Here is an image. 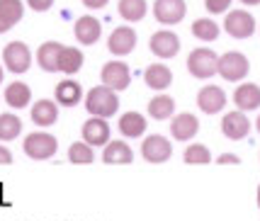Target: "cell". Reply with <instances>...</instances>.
I'll use <instances>...</instances> for the list:
<instances>
[{
  "label": "cell",
  "instance_id": "1",
  "mask_svg": "<svg viewBox=\"0 0 260 221\" xmlns=\"http://www.w3.org/2000/svg\"><path fill=\"white\" fill-rule=\"evenodd\" d=\"M85 110L90 112L92 117H112L119 110V98L117 90L107 88V85H98L85 95Z\"/></svg>",
  "mask_w": 260,
  "mask_h": 221
},
{
  "label": "cell",
  "instance_id": "2",
  "mask_svg": "<svg viewBox=\"0 0 260 221\" xmlns=\"http://www.w3.org/2000/svg\"><path fill=\"white\" fill-rule=\"evenodd\" d=\"M187 71L200 80H207L219 73V56L212 49H194L192 54L187 56Z\"/></svg>",
  "mask_w": 260,
  "mask_h": 221
},
{
  "label": "cell",
  "instance_id": "3",
  "mask_svg": "<svg viewBox=\"0 0 260 221\" xmlns=\"http://www.w3.org/2000/svg\"><path fill=\"white\" fill-rule=\"evenodd\" d=\"M56 148H58V141L46 132L27 134V139H24V144H22V151L29 155V158H34V161H46V158H51V155L56 153Z\"/></svg>",
  "mask_w": 260,
  "mask_h": 221
},
{
  "label": "cell",
  "instance_id": "4",
  "mask_svg": "<svg viewBox=\"0 0 260 221\" xmlns=\"http://www.w3.org/2000/svg\"><path fill=\"white\" fill-rule=\"evenodd\" d=\"M248 71H250V64L241 51H226L224 56H219V73L229 83L243 80V78L248 76Z\"/></svg>",
  "mask_w": 260,
  "mask_h": 221
},
{
  "label": "cell",
  "instance_id": "5",
  "mask_svg": "<svg viewBox=\"0 0 260 221\" xmlns=\"http://www.w3.org/2000/svg\"><path fill=\"white\" fill-rule=\"evenodd\" d=\"M3 64L8 66L10 73H27L29 66H32V54H29V49L27 44L22 42H10V44L3 49Z\"/></svg>",
  "mask_w": 260,
  "mask_h": 221
},
{
  "label": "cell",
  "instance_id": "6",
  "mask_svg": "<svg viewBox=\"0 0 260 221\" xmlns=\"http://www.w3.org/2000/svg\"><path fill=\"white\" fill-rule=\"evenodd\" d=\"M224 29L234 39H248L255 32V17L248 10H231V12H226Z\"/></svg>",
  "mask_w": 260,
  "mask_h": 221
},
{
  "label": "cell",
  "instance_id": "7",
  "mask_svg": "<svg viewBox=\"0 0 260 221\" xmlns=\"http://www.w3.org/2000/svg\"><path fill=\"white\" fill-rule=\"evenodd\" d=\"M141 155L148 163H166L173 155V144L166 136H160V134H151L141 144Z\"/></svg>",
  "mask_w": 260,
  "mask_h": 221
},
{
  "label": "cell",
  "instance_id": "8",
  "mask_svg": "<svg viewBox=\"0 0 260 221\" xmlns=\"http://www.w3.org/2000/svg\"><path fill=\"white\" fill-rule=\"evenodd\" d=\"M102 85H107V88L112 90H126L129 88V80H132V73H129V66H126L124 61H110V64H105L102 66Z\"/></svg>",
  "mask_w": 260,
  "mask_h": 221
},
{
  "label": "cell",
  "instance_id": "9",
  "mask_svg": "<svg viewBox=\"0 0 260 221\" xmlns=\"http://www.w3.org/2000/svg\"><path fill=\"white\" fill-rule=\"evenodd\" d=\"M187 12V5L185 0H156L153 3V15L160 24H178L182 22Z\"/></svg>",
  "mask_w": 260,
  "mask_h": 221
},
{
  "label": "cell",
  "instance_id": "10",
  "mask_svg": "<svg viewBox=\"0 0 260 221\" xmlns=\"http://www.w3.org/2000/svg\"><path fill=\"white\" fill-rule=\"evenodd\" d=\"M151 51L158 56V58H173V56H178L180 51V39H178V34L170 32V29H160L151 37Z\"/></svg>",
  "mask_w": 260,
  "mask_h": 221
},
{
  "label": "cell",
  "instance_id": "11",
  "mask_svg": "<svg viewBox=\"0 0 260 221\" xmlns=\"http://www.w3.org/2000/svg\"><path fill=\"white\" fill-rule=\"evenodd\" d=\"M221 132H224V136L231 139V141H241V139H246L248 132H250L248 117H246L241 110L226 112V114H224V119H221Z\"/></svg>",
  "mask_w": 260,
  "mask_h": 221
},
{
  "label": "cell",
  "instance_id": "12",
  "mask_svg": "<svg viewBox=\"0 0 260 221\" xmlns=\"http://www.w3.org/2000/svg\"><path fill=\"white\" fill-rule=\"evenodd\" d=\"M197 107L204 114H216L226 107V92L219 88V85H204L197 92Z\"/></svg>",
  "mask_w": 260,
  "mask_h": 221
},
{
  "label": "cell",
  "instance_id": "13",
  "mask_svg": "<svg viewBox=\"0 0 260 221\" xmlns=\"http://www.w3.org/2000/svg\"><path fill=\"white\" fill-rule=\"evenodd\" d=\"M134 46H136V32L132 27H117V29L110 34V39H107V49H110V54H114V56L132 54Z\"/></svg>",
  "mask_w": 260,
  "mask_h": 221
},
{
  "label": "cell",
  "instance_id": "14",
  "mask_svg": "<svg viewBox=\"0 0 260 221\" xmlns=\"http://www.w3.org/2000/svg\"><path fill=\"white\" fill-rule=\"evenodd\" d=\"M197 132H200V122H197V117L190 114V112L175 114L173 122H170V134H173L175 141H190V139L197 136Z\"/></svg>",
  "mask_w": 260,
  "mask_h": 221
},
{
  "label": "cell",
  "instance_id": "15",
  "mask_svg": "<svg viewBox=\"0 0 260 221\" xmlns=\"http://www.w3.org/2000/svg\"><path fill=\"white\" fill-rule=\"evenodd\" d=\"M83 141L90 146H105L110 144V124L105 117H90L83 124Z\"/></svg>",
  "mask_w": 260,
  "mask_h": 221
},
{
  "label": "cell",
  "instance_id": "16",
  "mask_svg": "<svg viewBox=\"0 0 260 221\" xmlns=\"http://www.w3.org/2000/svg\"><path fill=\"white\" fill-rule=\"evenodd\" d=\"M102 34V27H100V20L92 17V15H83L76 20V39H78L83 46H90L100 39Z\"/></svg>",
  "mask_w": 260,
  "mask_h": 221
},
{
  "label": "cell",
  "instance_id": "17",
  "mask_svg": "<svg viewBox=\"0 0 260 221\" xmlns=\"http://www.w3.org/2000/svg\"><path fill=\"white\" fill-rule=\"evenodd\" d=\"M22 15H24L22 0H0V34L12 29L22 20Z\"/></svg>",
  "mask_w": 260,
  "mask_h": 221
},
{
  "label": "cell",
  "instance_id": "18",
  "mask_svg": "<svg viewBox=\"0 0 260 221\" xmlns=\"http://www.w3.org/2000/svg\"><path fill=\"white\" fill-rule=\"evenodd\" d=\"M234 105L241 112H250L260 107V88L255 83H246V85H238L234 92Z\"/></svg>",
  "mask_w": 260,
  "mask_h": 221
},
{
  "label": "cell",
  "instance_id": "19",
  "mask_svg": "<svg viewBox=\"0 0 260 221\" xmlns=\"http://www.w3.org/2000/svg\"><path fill=\"white\" fill-rule=\"evenodd\" d=\"M102 161L110 163V166H126V163L134 161V151H132L129 144H124V141H110V144L105 146Z\"/></svg>",
  "mask_w": 260,
  "mask_h": 221
},
{
  "label": "cell",
  "instance_id": "20",
  "mask_svg": "<svg viewBox=\"0 0 260 221\" xmlns=\"http://www.w3.org/2000/svg\"><path fill=\"white\" fill-rule=\"evenodd\" d=\"M29 117H32V122L37 124V127H51V124H56V119H58V107L51 100H39V102L32 105Z\"/></svg>",
  "mask_w": 260,
  "mask_h": 221
},
{
  "label": "cell",
  "instance_id": "21",
  "mask_svg": "<svg viewBox=\"0 0 260 221\" xmlns=\"http://www.w3.org/2000/svg\"><path fill=\"white\" fill-rule=\"evenodd\" d=\"M54 95H56L58 105L76 107L80 100H83V88H80V83H76V80H61L56 85V90H54Z\"/></svg>",
  "mask_w": 260,
  "mask_h": 221
},
{
  "label": "cell",
  "instance_id": "22",
  "mask_svg": "<svg viewBox=\"0 0 260 221\" xmlns=\"http://www.w3.org/2000/svg\"><path fill=\"white\" fill-rule=\"evenodd\" d=\"M61 49H63V44H58V42H44V44L39 46L37 61H39V66L44 68L46 73H56L58 71V56H61Z\"/></svg>",
  "mask_w": 260,
  "mask_h": 221
},
{
  "label": "cell",
  "instance_id": "23",
  "mask_svg": "<svg viewBox=\"0 0 260 221\" xmlns=\"http://www.w3.org/2000/svg\"><path fill=\"white\" fill-rule=\"evenodd\" d=\"M144 80H146V85L151 90H166L173 83V71L168 66H163V64H153V66L146 68Z\"/></svg>",
  "mask_w": 260,
  "mask_h": 221
},
{
  "label": "cell",
  "instance_id": "24",
  "mask_svg": "<svg viewBox=\"0 0 260 221\" xmlns=\"http://www.w3.org/2000/svg\"><path fill=\"white\" fill-rule=\"evenodd\" d=\"M146 119H144V114H139V112H126L119 117V132L124 134L126 139H139L141 134L146 132Z\"/></svg>",
  "mask_w": 260,
  "mask_h": 221
},
{
  "label": "cell",
  "instance_id": "25",
  "mask_svg": "<svg viewBox=\"0 0 260 221\" xmlns=\"http://www.w3.org/2000/svg\"><path fill=\"white\" fill-rule=\"evenodd\" d=\"M80 66H83V51L76 46H63L58 56V71L66 76H73L80 71Z\"/></svg>",
  "mask_w": 260,
  "mask_h": 221
},
{
  "label": "cell",
  "instance_id": "26",
  "mask_svg": "<svg viewBox=\"0 0 260 221\" xmlns=\"http://www.w3.org/2000/svg\"><path fill=\"white\" fill-rule=\"evenodd\" d=\"M29 100H32V90H29V85H24L20 80H17V83H10V85L5 88V102H8L10 107H15V110L27 107Z\"/></svg>",
  "mask_w": 260,
  "mask_h": 221
},
{
  "label": "cell",
  "instance_id": "27",
  "mask_svg": "<svg viewBox=\"0 0 260 221\" xmlns=\"http://www.w3.org/2000/svg\"><path fill=\"white\" fill-rule=\"evenodd\" d=\"M148 12L146 0H119V15L124 17L126 22H139L144 20Z\"/></svg>",
  "mask_w": 260,
  "mask_h": 221
},
{
  "label": "cell",
  "instance_id": "28",
  "mask_svg": "<svg viewBox=\"0 0 260 221\" xmlns=\"http://www.w3.org/2000/svg\"><path fill=\"white\" fill-rule=\"evenodd\" d=\"M173 112H175V100L170 95H156L148 102V114L153 119H168L173 117Z\"/></svg>",
  "mask_w": 260,
  "mask_h": 221
},
{
  "label": "cell",
  "instance_id": "29",
  "mask_svg": "<svg viewBox=\"0 0 260 221\" xmlns=\"http://www.w3.org/2000/svg\"><path fill=\"white\" fill-rule=\"evenodd\" d=\"M22 132V122L17 114H0V141H12Z\"/></svg>",
  "mask_w": 260,
  "mask_h": 221
},
{
  "label": "cell",
  "instance_id": "30",
  "mask_svg": "<svg viewBox=\"0 0 260 221\" xmlns=\"http://www.w3.org/2000/svg\"><path fill=\"white\" fill-rule=\"evenodd\" d=\"M68 161L76 163V166H88L95 161V153H92V146L85 144V141H78V144H71L68 148Z\"/></svg>",
  "mask_w": 260,
  "mask_h": 221
},
{
  "label": "cell",
  "instance_id": "31",
  "mask_svg": "<svg viewBox=\"0 0 260 221\" xmlns=\"http://www.w3.org/2000/svg\"><path fill=\"white\" fill-rule=\"evenodd\" d=\"M185 163L187 166H207V163H212V153H209V148L202 144H190L185 148Z\"/></svg>",
  "mask_w": 260,
  "mask_h": 221
},
{
  "label": "cell",
  "instance_id": "32",
  "mask_svg": "<svg viewBox=\"0 0 260 221\" xmlns=\"http://www.w3.org/2000/svg\"><path fill=\"white\" fill-rule=\"evenodd\" d=\"M192 34L197 37V39H202V42H214L216 37H219V24H216L214 20H207V17L194 20L192 22Z\"/></svg>",
  "mask_w": 260,
  "mask_h": 221
},
{
  "label": "cell",
  "instance_id": "33",
  "mask_svg": "<svg viewBox=\"0 0 260 221\" xmlns=\"http://www.w3.org/2000/svg\"><path fill=\"white\" fill-rule=\"evenodd\" d=\"M204 8L212 12V15H221L231 8V0H204Z\"/></svg>",
  "mask_w": 260,
  "mask_h": 221
},
{
  "label": "cell",
  "instance_id": "34",
  "mask_svg": "<svg viewBox=\"0 0 260 221\" xmlns=\"http://www.w3.org/2000/svg\"><path fill=\"white\" fill-rule=\"evenodd\" d=\"M27 5H29L34 12H46L54 5V0H27Z\"/></svg>",
  "mask_w": 260,
  "mask_h": 221
},
{
  "label": "cell",
  "instance_id": "35",
  "mask_svg": "<svg viewBox=\"0 0 260 221\" xmlns=\"http://www.w3.org/2000/svg\"><path fill=\"white\" fill-rule=\"evenodd\" d=\"M216 163H221V166H238L241 163V158L236 153H221L216 158Z\"/></svg>",
  "mask_w": 260,
  "mask_h": 221
},
{
  "label": "cell",
  "instance_id": "36",
  "mask_svg": "<svg viewBox=\"0 0 260 221\" xmlns=\"http://www.w3.org/2000/svg\"><path fill=\"white\" fill-rule=\"evenodd\" d=\"M110 0H83V5L85 8H90V10H100V8H105Z\"/></svg>",
  "mask_w": 260,
  "mask_h": 221
},
{
  "label": "cell",
  "instance_id": "37",
  "mask_svg": "<svg viewBox=\"0 0 260 221\" xmlns=\"http://www.w3.org/2000/svg\"><path fill=\"white\" fill-rule=\"evenodd\" d=\"M8 163H12V153L5 146H0V166H8Z\"/></svg>",
  "mask_w": 260,
  "mask_h": 221
},
{
  "label": "cell",
  "instance_id": "38",
  "mask_svg": "<svg viewBox=\"0 0 260 221\" xmlns=\"http://www.w3.org/2000/svg\"><path fill=\"white\" fill-rule=\"evenodd\" d=\"M243 5H260V0H241Z\"/></svg>",
  "mask_w": 260,
  "mask_h": 221
},
{
  "label": "cell",
  "instance_id": "39",
  "mask_svg": "<svg viewBox=\"0 0 260 221\" xmlns=\"http://www.w3.org/2000/svg\"><path fill=\"white\" fill-rule=\"evenodd\" d=\"M255 129H258V134H260V117H258V122H255Z\"/></svg>",
  "mask_w": 260,
  "mask_h": 221
},
{
  "label": "cell",
  "instance_id": "40",
  "mask_svg": "<svg viewBox=\"0 0 260 221\" xmlns=\"http://www.w3.org/2000/svg\"><path fill=\"white\" fill-rule=\"evenodd\" d=\"M0 83H3V66H0Z\"/></svg>",
  "mask_w": 260,
  "mask_h": 221
},
{
  "label": "cell",
  "instance_id": "41",
  "mask_svg": "<svg viewBox=\"0 0 260 221\" xmlns=\"http://www.w3.org/2000/svg\"><path fill=\"white\" fill-rule=\"evenodd\" d=\"M258 207H260V187H258Z\"/></svg>",
  "mask_w": 260,
  "mask_h": 221
}]
</instances>
